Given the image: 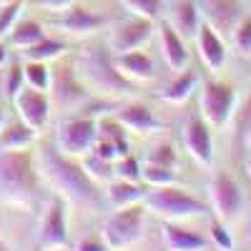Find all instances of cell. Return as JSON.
<instances>
[{"mask_svg":"<svg viewBox=\"0 0 251 251\" xmlns=\"http://www.w3.org/2000/svg\"><path fill=\"white\" fill-rule=\"evenodd\" d=\"M43 38H46V30L38 20H23V23H15V28L10 30L8 43L23 50V48H30V46L40 43Z\"/></svg>","mask_w":251,"mask_h":251,"instance_id":"d4e9b609","label":"cell"},{"mask_svg":"<svg viewBox=\"0 0 251 251\" xmlns=\"http://www.w3.org/2000/svg\"><path fill=\"white\" fill-rule=\"evenodd\" d=\"M234 149H244L251 138V91L246 93L244 103L234 111Z\"/></svg>","mask_w":251,"mask_h":251,"instance_id":"484cf974","label":"cell"},{"mask_svg":"<svg viewBox=\"0 0 251 251\" xmlns=\"http://www.w3.org/2000/svg\"><path fill=\"white\" fill-rule=\"evenodd\" d=\"M66 50H68V46L63 43V40L43 38L40 43H35V46H30V48H23V58H25V60H40V63H48V60L60 58Z\"/></svg>","mask_w":251,"mask_h":251,"instance_id":"4316f807","label":"cell"},{"mask_svg":"<svg viewBox=\"0 0 251 251\" xmlns=\"http://www.w3.org/2000/svg\"><path fill=\"white\" fill-rule=\"evenodd\" d=\"M163 241L169 251H206L208 239L199 231H191L186 226H178L176 221L163 224Z\"/></svg>","mask_w":251,"mask_h":251,"instance_id":"ffe728a7","label":"cell"},{"mask_svg":"<svg viewBox=\"0 0 251 251\" xmlns=\"http://www.w3.org/2000/svg\"><path fill=\"white\" fill-rule=\"evenodd\" d=\"M123 3H126L128 10H133L141 18H149V20H156L161 15V10H163L161 0H123Z\"/></svg>","mask_w":251,"mask_h":251,"instance_id":"e575fe53","label":"cell"},{"mask_svg":"<svg viewBox=\"0 0 251 251\" xmlns=\"http://www.w3.org/2000/svg\"><path fill=\"white\" fill-rule=\"evenodd\" d=\"M149 188H146L141 181H126V178H118V181H111L108 188H106V199L116 206V208H126V206H133V203H143Z\"/></svg>","mask_w":251,"mask_h":251,"instance_id":"7402d4cb","label":"cell"},{"mask_svg":"<svg viewBox=\"0 0 251 251\" xmlns=\"http://www.w3.org/2000/svg\"><path fill=\"white\" fill-rule=\"evenodd\" d=\"M3 126H5V118H3V108H0V131H3Z\"/></svg>","mask_w":251,"mask_h":251,"instance_id":"ee69618b","label":"cell"},{"mask_svg":"<svg viewBox=\"0 0 251 251\" xmlns=\"http://www.w3.org/2000/svg\"><path fill=\"white\" fill-rule=\"evenodd\" d=\"M33 3L38 8H46L50 13H63V10H68L71 5H75L78 0H33Z\"/></svg>","mask_w":251,"mask_h":251,"instance_id":"ab89813d","label":"cell"},{"mask_svg":"<svg viewBox=\"0 0 251 251\" xmlns=\"http://www.w3.org/2000/svg\"><path fill=\"white\" fill-rule=\"evenodd\" d=\"M75 73L83 80V86L96 93L128 96L136 88V83H131L128 78L118 73L113 53L108 48H86L75 60Z\"/></svg>","mask_w":251,"mask_h":251,"instance_id":"3957f363","label":"cell"},{"mask_svg":"<svg viewBox=\"0 0 251 251\" xmlns=\"http://www.w3.org/2000/svg\"><path fill=\"white\" fill-rule=\"evenodd\" d=\"M151 35H153V20L133 15V18L118 20V23L111 28L108 48H111L113 55L128 53V50H141L151 40Z\"/></svg>","mask_w":251,"mask_h":251,"instance_id":"8fae6325","label":"cell"},{"mask_svg":"<svg viewBox=\"0 0 251 251\" xmlns=\"http://www.w3.org/2000/svg\"><path fill=\"white\" fill-rule=\"evenodd\" d=\"M208 196H211V208L216 219L221 221H231L239 216V211L244 208V194L241 186L236 183V178L226 171H216L208 183Z\"/></svg>","mask_w":251,"mask_h":251,"instance_id":"9c48e42d","label":"cell"},{"mask_svg":"<svg viewBox=\"0 0 251 251\" xmlns=\"http://www.w3.org/2000/svg\"><path fill=\"white\" fill-rule=\"evenodd\" d=\"M249 58H251V55H249Z\"/></svg>","mask_w":251,"mask_h":251,"instance_id":"bcb514c9","label":"cell"},{"mask_svg":"<svg viewBox=\"0 0 251 251\" xmlns=\"http://www.w3.org/2000/svg\"><path fill=\"white\" fill-rule=\"evenodd\" d=\"M208 231H211V241H214V246L219 251H234V236L228 234V228L224 226L221 219H214Z\"/></svg>","mask_w":251,"mask_h":251,"instance_id":"d590c367","label":"cell"},{"mask_svg":"<svg viewBox=\"0 0 251 251\" xmlns=\"http://www.w3.org/2000/svg\"><path fill=\"white\" fill-rule=\"evenodd\" d=\"M183 143L196 163L206 166V169L214 163V136H211V126L203 121V116H191L186 121Z\"/></svg>","mask_w":251,"mask_h":251,"instance_id":"4fadbf2b","label":"cell"},{"mask_svg":"<svg viewBox=\"0 0 251 251\" xmlns=\"http://www.w3.org/2000/svg\"><path fill=\"white\" fill-rule=\"evenodd\" d=\"M0 251H10V249H8V244L3 241V236H0Z\"/></svg>","mask_w":251,"mask_h":251,"instance_id":"7bdbcfd3","label":"cell"},{"mask_svg":"<svg viewBox=\"0 0 251 251\" xmlns=\"http://www.w3.org/2000/svg\"><path fill=\"white\" fill-rule=\"evenodd\" d=\"M75 251H111V246L106 244L103 236H86V239L78 241Z\"/></svg>","mask_w":251,"mask_h":251,"instance_id":"f35d334b","label":"cell"},{"mask_svg":"<svg viewBox=\"0 0 251 251\" xmlns=\"http://www.w3.org/2000/svg\"><path fill=\"white\" fill-rule=\"evenodd\" d=\"M201 23H203V18H201V10H199L196 0H176L174 3L171 25L178 30L181 38H196Z\"/></svg>","mask_w":251,"mask_h":251,"instance_id":"44dd1931","label":"cell"},{"mask_svg":"<svg viewBox=\"0 0 251 251\" xmlns=\"http://www.w3.org/2000/svg\"><path fill=\"white\" fill-rule=\"evenodd\" d=\"M20 10H23V0H15V3H10V5H5L3 10H0V40H3L5 35H10Z\"/></svg>","mask_w":251,"mask_h":251,"instance_id":"8d00e7d4","label":"cell"},{"mask_svg":"<svg viewBox=\"0 0 251 251\" xmlns=\"http://www.w3.org/2000/svg\"><path fill=\"white\" fill-rule=\"evenodd\" d=\"M98 138V123L91 116H75L60 123L58 128V149L73 158L91 153Z\"/></svg>","mask_w":251,"mask_h":251,"instance_id":"ba28073f","label":"cell"},{"mask_svg":"<svg viewBox=\"0 0 251 251\" xmlns=\"http://www.w3.org/2000/svg\"><path fill=\"white\" fill-rule=\"evenodd\" d=\"M196 43H199V55L203 60V66L208 71H221L226 63V43L224 35H219L208 23H201L196 33Z\"/></svg>","mask_w":251,"mask_h":251,"instance_id":"9a60e30c","label":"cell"},{"mask_svg":"<svg viewBox=\"0 0 251 251\" xmlns=\"http://www.w3.org/2000/svg\"><path fill=\"white\" fill-rule=\"evenodd\" d=\"M25 83L30 88L38 91H48L50 88V68L40 60H25Z\"/></svg>","mask_w":251,"mask_h":251,"instance_id":"f546056e","label":"cell"},{"mask_svg":"<svg viewBox=\"0 0 251 251\" xmlns=\"http://www.w3.org/2000/svg\"><path fill=\"white\" fill-rule=\"evenodd\" d=\"M141 181H143L146 186H153V188H158V186H171V183H176V169L146 161L143 169H141Z\"/></svg>","mask_w":251,"mask_h":251,"instance_id":"83f0119b","label":"cell"},{"mask_svg":"<svg viewBox=\"0 0 251 251\" xmlns=\"http://www.w3.org/2000/svg\"><path fill=\"white\" fill-rule=\"evenodd\" d=\"M158 35H161V50L166 63L174 71H183L188 68V50L183 38L178 35V30L171 25V20H158Z\"/></svg>","mask_w":251,"mask_h":251,"instance_id":"e0dca14e","label":"cell"},{"mask_svg":"<svg viewBox=\"0 0 251 251\" xmlns=\"http://www.w3.org/2000/svg\"><path fill=\"white\" fill-rule=\"evenodd\" d=\"M116 121L123 126L126 131H136V133H151V131H158L163 128V123L151 113L149 106L143 103H128L116 111Z\"/></svg>","mask_w":251,"mask_h":251,"instance_id":"ac0fdd59","label":"cell"},{"mask_svg":"<svg viewBox=\"0 0 251 251\" xmlns=\"http://www.w3.org/2000/svg\"><path fill=\"white\" fill-rule=\"evenodd\" d=\"M40 178L33 149L0 151V203L33 208L40 199Z\"/></svg>","mask_w":251,"mask_h":251,"instance_id":"7a4b0ae2","label":"cell"},{"mask_svg":"<svg viewBox=\"0 0 251 251\" xmlns=\"http://www.w3.org/2000/svg\"><path fill=\"white\" fill-rule=\"evenodd\" d=\"M113 63L123 78H128L131 83H141V80H151L153 78V63L143 50H128L113 55Z\"/></svg>","mask_w":251,"mask_h":251,"instance_id":"d6986e66","label":"cell"},{"mask_svg":"<svg viewBox=\"0 0 251 251\" xmlns=\"http://www.w3.org/2000/svg\"><path fill=\"white\" fill-rule=\"evenodd\" d=\"M68 246V214H66V199L53 196L43 221H40V231H38V249L40 251H55V249H66Z\"/></svg>","mask_w":251,"mask_h":251,"instance_id":"30bf717a","label":"cell"},{"mask_svg":"<svg viewBox=\"0 0 251 251\" xmlns=\"http://www.w3.org/2000/svg\"><path fill=\"white\" fill-rule=\"evenodd\" d=\"M91 153H93V156H98L100 161L116 163L118 158L128 156V153H131V149H128L126 143H118V141H111V138L98 136V138H96V143H93V149H91Z\"/></svg>","mask_w":251,"mask_h":251,"instance_id":"f1b7e54d","label":"cell"},{"mask_svg":"<svg viewBox=\"0 0 251 251\" xmlns=\"http://www.w3.org/2000/svg\"><path fill=\"white\" fill-rule=\"evenodd\" d=\"M141 169H143V163L131 153L113 163V174L118 178H126V181H141Z\"/></svg>","mask_w":251,"mask_h":251,"instance_id":"1f68e13d","label":"cell"},{"mask_svg":"<svg viewBox=\"0 0 251 251\" xmlns=\"http://www.w3.org/2000/svg\"><path fill=\"white\" fill-rule=\"evenodd\" d=\"M48 91H53L55 103L66 111L80 108L91 100V91L83 86V80L75 73V63H71V60L58 63L50 71V88Z\"/></svg>","mask_w":251,"mask_h":251,"instance_id":"52a82bcc","label":"cell"},{"mask_svg":"<svg viewBox=\"0 0 251 251\" xmlns=\"http://www.w3.org/2000/svg\"><path fill=\"white\" fill-rule=\"evenodd\" d=\"M149 163H158V166H171V169H176V163H178V158H176V151H174V146H169V143H161V146H156V149L149 153Z\"/></svg>","mask_w":251,"mask_h":251,"instance_id":"74e56055","label":"cell"},{"mask_svg":"<svg viewBox=\"0 0 251 251\" xmlns=\"http://www.w3.org/2000/svg\"><path fill=\"white\" fill-rule=\"evenodd\" d=\"M196 83H199V73L191 68H183L169 86L161 91V98L166 103H183L191 98V93L196 91Z\"/></svg>","mask_w":251,"mask_h":251,"instance_id":"cb8c5ba5","label":"cell"},{"mask_svg":"<svg viewBox=\"0 0 251 251\" xmlns=\"http://www.w3.org/2000/svg\"><path fill=\"white\" fill-rule=\"evenodd\" d=\"M35 128H30L28 123L15 121L10 126H3L0 131V151H15V149H30L35 141Z\"/></svg>","mask_w":251,"mask_h":251,"instance_id":"603a6c76","label":"cell"},{"mask_svg":"<svg viewBox=\"0 0 251 251\" xmlns=\"http://www.w3.org/2000/svg\"><path fill=\"white\" fill-rule=\"evenodd\" d=\"M5 58H8V50H5V43H0V66L5 63Z\"/></svg>","mask_w":251,"mask_h":251,"instance_id":"b9f144b4","label":"cell"},{"mask_svg":"<svg viewBox=\"0 0 251 251\" xmlns=\"http://www.w3.org/2000/svg\"><path fill=\"white\" fill-rule=\"evenodd\" d=\"M15 108H18V116L23 123H28L30 128L40 131V128H46V123L50 118V100L46 96V91H38V88H23L15 98Z\"/></svg>","mask_w":251,"mask_h":251,"instance_id":"5bb4252c","label":"cell"},{"mask_svg":"<svg viewBox=\"0 0 251 251\" xmlns=\"http://www.w3.org/2000/svg\"><path fill=\"white\" fill-rule=\"evenodd\" d=\"M55 23L71 35H91V33H96V30H100L103 25H106V18L75 3V5H71L66 10V15H60Z\"/></svg>","mask_w":251,"mask_h":251,"instance_id":"2e32d148","label":"cell"},{"mask_svg":"<svg viewBox=\"0 0 251 251\" xmlns=\"http://www.w3.org/2000/svg\"><path fill=\"white\" fill-rule=\"evenodd\" d=\"M146 214H149L146 203H133V206L118 208L113 216H108L106 221H103L100 236L106 239V244L111 246V251L128 249L131 244L141 241L143 226H146Z\"/></svg>","mask_w":251,"mask_h":251,"instance_id":"5b68a950","label":"cell"},{"mask_svg":"<svg viewBox=\"0 0 251 251\" xmlns=\"http://www.w3.org/2000/svg\"><path fill=\"white\" fill-rule=\"evenodd\" d=\"M231 40L241 55H251V15H244L239 20V25L231 33Z\"/></svg>","mask_w":251,"mask_h":251,"instance_id":"d6a6232c","label":"cell"},{"mask_svg":"<svg viewBox=\"0 0 251 251\" xmlns=\"http://www.w3.org/2000/svg\"><path fill=\"white\" fill-rule=\"evenodd\" d=\"M203 23H208L219 35H231L244 18L241 0H196Z\"/></svg>","mask_w":251,"mask_h":251,"instance_id":"7c38bea8","label":"cell"},{"mask_svg":"<svg viewBox=\"0 0 251 251\" xmlns=\"http://www.w3.org/2000/svg\"><path fill=\"white\" fill-rule=\"evenodd\" d=\"M38 171L43 181L58 196L73 203H98V183L88 176L73 156L63 153L55 146H43L38 151Z\"/></svg>","mask_w":251,"mask_h":251,"instance_id":"6da1fadb","label":"cell"},{"mask_svg":"<svg viewBox=\"0 0 251 251\" xmlns=\"http://www.w3.org/2000/svg\"><path fill=\"white\" fill-rule=\"evenodd\" d=\"M23 88H25V68L20 63H13L5 73V80H3V93L13 100Z\"/></svg>","mask_w":251,"mask_h":251,"instance_id":"4dcf8cb0","label":"cell"},{"mask_svg":"<svg viewBox=\"0 0 251 251\" xmlns=\"http://www.w3.org/2000/svg\"><path fill=\"white\" fill-rule=\"evenodd\" d=\"M10 3H15V0H0V8H5V5H10Z\"/></svg>","mask_w":251,"mask_h":251,"instance_id":"f6af8a7d","label":"cell"},{"mask_svg":"<svg viewBox=\"0 0 251 251\" xmlns=\"http://www.w3.org/2000/svg\"><path fill=\"white\" fill-rule=\"evenodd\" d=\"M201 116L211 128H224L231 123V116L236 111V88L224 80H206L199 96Z\"/></svg>","mask_w":251,"mask_h":251,"instance_id":"8992f818","label":"cell"},{"mask_svg":"<svg viewBox=\"0 0 251 251\" xmlns=\"http://www.w3.org/2000/svg\"><path fill=\"white\" fill-rule=\"evenodd\" d=\"M146 208L153 211L156 216H163L169 221H178V219H191V216H206L211 211V206L206 201L196 199L194 194H188L186 188L171 183V186H158L153 191L146 194L143 199Z\"/></svg>","mask_w":251,"mask_h":251,"instance_id":"277c9868","label":"cell"},{"mask_svg":"<svg viewBox=\"0 0 251 251\" xmlns=\"http://www.w3.org/2000/svg\"><path fill=\"white\" fill-rule=\"evenodd\" d=\"M83 169L88 171V176L98 183V181H108L111 176H113V163H108V161H100L98 156H86V161H83Z\"/></svg>","mask_w":251,"mask_h":251,"instance_id":"836d02e7","label":"cell"},{"mask_svg":"<svg viewBox=\"0 0 251 251\" xmlns=\"http://www.w3.org/2000/svg\"><path fill=\"white\" fill-rule=\"evenodd\" d=\"M246 171H249V176H251V138H249V143H246Z\"/></svg>","mask_w":251,"mask_h":251,"instance_id":"60d3db41","label":"cell"}]
</instances>
